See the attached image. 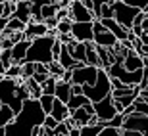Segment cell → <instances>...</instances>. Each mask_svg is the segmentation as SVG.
Segmentation results:
<instances>
[{
  "instance_id": "cell-1",
  "label": "cell",
  "mask_w": 148,
  "mask_h": 136,
  "mask_svg": "<svg viewBox=\"0 0 148 136\" xmlns=\"http://www.w3.org/2000/svg\"><path fill=\"white\" fill-rule=\"evenodd\" d=\"M54 38L56 37H50V35H40V37L31 38V44H29L27 52H25L23 61L48 63L52 60V42H54Z\"/></svg>"
},
{
  "instance_id": "cell-2",
  "label": "cell",
  "mask_w": 148,
  "mask_h": 136,
  "mask_svg": "<svg viewBox=\"0 0 148 136\" xmlns=\"http://www.w3.org/2000/svg\"><path fill=\"white\" fill-rule=\"evenodd\" d=\"M112 90L110 84V75L106 73L104 67H98V73H96V81L92 84H83V94L87 96L90 102H98L104 96H108Z\"/></svg>"
},
{
  "instance_id": "cell-3",
  "label": "cell",
  "mask_w": 148,
  "mask_h": 136,
  "mask_svg": "<svg viewBox=\"0 0 148 136\" xmlns=\"http://www.w3.org/2000/svg\"><path fill=\"white\" fill-rule=\"evenodd\" d=\"M16 86H17V79H10V77L0 79V103L10 105V109L14 113H17L21 109V103H23V100H19L16 96Z\"/></svg>"
},
{
  "instance_id": "cell-4",
  "label": "cell",
  "mask_w": 148,
  "mask_h": 136,
  "mask_svg": "<svg viewBox=\"0 0 148 136\" xmlns=\"http://www.w3.org/2000/svg\"><path fill=\"white\" fill-rule=\"evenodd\" d=\"M112 12H114V19L119 23V25H123L125 29H131L133 17L140 12V8L127 4L123 0H112Z\"/></svg>"
},
{
  "instance_id": "cell-5",
  "label": "cell",
  "mask_w": 148,
  "mask_h": 136,
  "mask_svg": "<svg viewBox=\"0 0 148 136\" xmlns=\"http://www.w3.org/2000/svg\"><path fill=\"white\" fill-rule=\"evenodd\" d=\"M106 73L110 77H115L119 79L123 84H138L140 77H143V69H135V71H129L121 65V61H114L110 65L106 67Z\"/></svg>"
},
{
  "instance_id": "cell-6",
  "label": "cell",
  "mask_w": 148,
  "mask_h": 136,
  "mask_svg": "<svg viewBox=\"0 0 148 136\" xmlns=\"http://www.w3.org/2000/svg\"><path fill=\"white\" fill-rule=\"evenodd\" d=\"M121 129H131V131L140 132L143 136H148V115L137 109L131 113H125L121 121Z\"/></svg>"
},
{
  "instance_id": "cell-7",
  "label": "cell",
  "mask_w": 148,
  "mask_h": 136,
  "mask_svg": "<svg viewBox=\"0 0 148 136\" xmlns=\"http://www.w3.org/2000/svg\"><path fill=\"white\" fill-rule=\"evenodd\" d=\"M96 73H98V67L88 65V63H83L79 67H73L71 69V81L69 82H77V84H92L96 81Z\"/></svg>"
},
{
  "instance_id": "cell-8",
  "label": "cell",
  "mask_w": 148,
  "mask_h": 136,
  "mask_svg": "<svg viewBox=\"0 0 148 136\" xmlns=\"http://www.w3.org/2000/svg\"><path fill=\"white\" fill-rule=\"evenodd\" d=\"M92 107H94V115H96V119H98L100 123L110 121L112 117L117 113V111H115V107H114V102H112V96H110V94H108V96H104L102 100H98V102H92Z\"/></svg>"
},
{
  "instance_id": "cell-9",
  "label": "cell",
  "mask_w": 148,
  "mask_h": 136,
  "mask_svg": "<svg viewBox=\"0 0 148 136\" xmlns=\"http://www.w3.org/2000/svg\"><path fill=\"white\" fill-rule=\"evenodd\" d=\"M67 12H69V19L71 21H92L94 16L92 12L83 6L81 0H71L69 6H67Z\"/></svg>"
},
{
  "instance_id": "cell-10",
  "label": "cell",
  "mask_w": 148,
  "mask_h": 136,
  "mask_svg": "<svg viewBox=\"0 0 148 136\" xmlns=\"http://www.w3.org/2000/svg\"><path fill=\"white\" fill-rule=\"evenodd\" d=\"M71 37L79 42L92 40V21H73L71 23Z\"/></svg>"
},
{
  "instance_id": "cell-11",
  "label": "cell",
  "mask_w": 148,
  "mask_h": 136,
  "mask_svg": "<svg viewBox=\"0 0 148 136\" xmlns=\"http://www.w3.org/2000/svg\"><path fill=\"white\" fill-rule=\"evenodd\" d=\"M121 65L125 67V69H129V71L143 69V67H144V56H140L135 48H129V50H127V54L123 56Z\"/></svg>"
},
{
  "instance_id": "cell-12",
  "label": "cell",
  "mask_w": 148,
  "mask_h": 136,
  "mask_svg": "<svg viewBox=\"0 0 148 136\" xmlns=\"http://www.w3.org/2000/svg\"><path fill=\"white\" fill-rule=\"evenodd\" d=\"M29 44H31V40L29 38H19L17 42L12 44V60H14V63H23V58H25V52H27Z\"/></svg>"
},
{
  "instance_id": "cell-13",
  "label": "cell",
  "mask_w": 148,
  "mask_h": 136,
  "mask_svg": "<svg viewBox=\"0 0 148 136\" xmlns=\"http://www.w3.org/2000/svg\"><path fill=\"white\" fill-rule=\"evenodd\" d=\"M100 23H102L106 29H110L112 33L115 35L117 40H125V38H127V31H129V29H125L123 25H119L114 17H104V19H100Z\"/></svg>"
},
{
  "instance_id": "cell-14",
  "label": "cell",
  "mask_w": 148,
  "mask_h": 136,
  "mask_svg": "<svg viewBox=\"0 0 148 136\" xmlns=\"http://www.w3.org/2000/svg\"><path fill=\"white\" fill-rule=\"evenodd\" d=\"M48 27L44 25L42 21H27L25 29H23V37L25 38H35V37H40V35H46Z\"/></svg>"
},
{
  "instance_id": "cell-15",
  "label": "cell",
  "mask_w": 148,
  "mask_h": 136,
  "mask_svg": "<svg viewBox=\"0 0 148 136\" xmlns=\"http://www.w3.org/2000/svg\"><path fill=\"white\" fill-rule=\"evenodd\" d=\"M50 115L54 117L56 121H64L69 115V107H67L66 102H62L54 96V102H52V109H50Z\"/></svg>"
},
{
  "instance_id": "cell-16",
  "label": "cell",
  "mask_w": 148,
  "mask_h": 136,
  "mask_svg": "<svg viewBox=\"0 0 148 136\" xmlns=\"http://www.w3.org/2000/svg\"><path fill=\"white\" fill-rule=\"evenodd\" d=\"M54 96L58 100H62V102H67L69 96H71V82L58 79L56 81V88H54Z\"/></svg>"
},
{
  "instance_id": "cell-17",
  "label": "cell",
  "mask_w": 148,
  "mask_h": 136,
  "mask_svg": "<svg viewBox=\"0 0 148 136\" xmlns=\"http://www.w3.org/2000/svg\"><path fill=\"white\" fill-rule=\"evenodd\" d=\"M12 16H16L17 19H21L23 23L29 21L31 17V10H29V0H16V10Z\"/></svg>"
},
{
  "instance_id": "cell-18",
  "label": "cell",
  "mask_w": 148,
  "mask_h": 136,
  "mask_svg": "<svg viewBox=\"0 0 148 136\" xmlns=\"http://www.w3.org/2000/svg\"><path fill=\"white\" fill-rule=\"evenodd\" d=\"M69 115L73 117V121H75L77 126H83V125H87L88 121H90V115H94V113H88L87 109H85V105H81V107L69 111Z\"/></svg>"
},
{
  "instance_id": "cell-19",
  "label": "cell",
  "mask_w": 148,
  "mask_h": 136,
  "mask_svg": "<svg viewBox=\"0 0 148 136\" xmlns=\"http://www.w3.org/2000/svg\"><path fill=\"white\" fill-rule=\"evenodd\" d=\"M23 81H25V86H27V90H29V98L38 100V96L42 94V90H40V84L35 81L33 77H27V79H23Z\"/></svg>"
},
{
  "instance_id": "cell-20",
  "label": "cell",
  "mask_w": 148,
  "mask_h": 136,
  "mask_svg": "<svg viewBox=\"0 0 148 136\" xmlns=\"http://www.w3.org/2000/svg\"><path fill=\"white\" fill-rule=\"evenodd\" d=\"M87 102H90V100H88L85 94H71V96H69V100H67L66 103H67V107H69V111H73V109L85 105Z\"/></svg>"
},
{
  "instance_id": "cell-21",
  "label": "cell",
  "mask_w": 148,
  "mask_h": 136,
  "mask_svg": "<svg viewBox=\"0 0 148 136\" xmlns=\"http://www.w3.org/2000/svg\"><path fill=\"white\" fill-rule=\"evenodd\" d=\"M16 113L10 109V105H6V103H0V126L8 125L10 121H14Z\"/></svg>"
},
{
  "instance_id": "cell-22",
  "label": "cell",
  "mask_w": 148,
  "mask_h": 136,
  "mask_svg": "<svg viewBox=\"0 0 148 136\" xmlns=\"http://www.w3.org/2000/svg\"><path fill=\"white\" fill-rule=\"evenodd\" d=\"M46 69H48V75L56 77V79H60L62 73H64V67H62V63L58 60H50L48 63H46Z\"/></svg>"
},
{
  "instance_id": "cell-23",
  "label": "cell",
  "mask_w": 148,
  "mask_h": 136,
  "mask_svg": "<svg viewBox=\"0 0 148 136\" xmlns=\"http://www.w3.org/2000/svg\"><path fill=\"white\" fill-rule=\"evenodd\" d=\"M60 6L56 4V2H48V4H42L40 6V17L42 19H46V17H52L56 16V10H58Z\"/></svg>"
},
{
  "instance_id": "cell-24",
  "label": "cell",
  "mask_w": 148,
  "mask_h": 136,
  "mask_svg": "<svg viewBox=\"0 0 148 136\" xmlns=\"http://www.w3.org/2000/svg\"><path fill=\"white\" fill-rule=\"evenodd\" d=\"M27 23H23L21 19H17L16 16H10L8 17V23H6V29L8 31H23Z\"/></svg>"
},
{
  "instance_id": "cell-25",
  "label": "cell",
  "mask_w": 148,
  "mask_h": 136,
  "mask_svg": "<svg viewBox=\"0 0 148 136\" xmlns=\"http://www.w3.org/2000/svg\"><path fill=\"white\" fill-rule=\"evenodd\" d=\"M52 102H54V96H52V94H40V96H38V103H40V107H42L44 113H50Z\"/></svg>"
},
{
  "instance_id": "cell-26",
  "label": "cell",
  "mask_w": 148,
  "mask_h": 136,
  "mask_svg": "<svg viewBox=\"0 0 148 136\" xmlns=\"http://www.w3.org/2000/svg\"><path fill=\"white\" fill-rule=\"evenodd\" d=\"M4 77H10V79L21 77V63H10L4 71Z\"/></svg>"
},
{
  "instance_id": "cell-27",
  "label": "cell",
  "mask_w": 148,
  "mask_h": 136,
  "mask_svg": "<svg viewBox=\"0 0 148 136\" xmlns=\"http://www.w3.org/2000/svg\"><path fill=\"white\" fill-rule=\"evenodd\" d=\"M71 19L69 17H64V19H58V23H56V31L58 33H69L71 31Z\"/></svg>"
},
{
  "instance_id": "cell-28",
  "label": "cell",
  "mask_w": 148,
  "mask_h": 136,
  "mask_svg": "<svg viewBox=\"0 0 148 136\" xmlns=\"http://www.w3.org/2000/svg\"><path fill=\"white\" fill-rule=\"evenodd\" d=\"M35 73V63L33 61H23L21 63V79H27Z\"/></svg>"
},
{
  "instance_id": "cell-29",
  "label": "cell",
  "mask_w": 148,
  "mask_h": 136,
  "mask_svg": "<svg viewBox=\"0 0 148 136\" xmlns=\"http://www.w3.org/2000/svg\"><path fill=\"white\" fill-rule=\"evenodd\" d=\"M0 61L4 63V67H8L10 63H14V60H12V50L10 48H2V50H0Z\"/></svg>"
},
{
  "instance_id": "cell-30",
  "label": "cell",
  "mask_w": 148,
  "mask_h": 136,
  "mask_svg": "<svg viewBox=\"0 0 148 136\" xmlns=\"http://www.w3.org/2000/svg\"><path fill=\"white\" fill-rule=\"evenodd\" d=\"M138 88H140V90H146L148 88V65L143 67V77H140V81H138Z\"/></svg>"
},
{
  "instance_id": "cell-31",
  "label": "cell",
  "mask_w": 148,
  "mask_h": 136,
  "mask_svg": "<svg viewBox=\"0 0 148 136\" xmlns=\"http://www.w3.org/2000/svg\"><path fill=\"white\" fill-rule=\"evenodd\" d=\"M56 123H58V121H56V119H54V117H52L50 113H46V115H44L42 125L46 126V129H54V125H56Z\"/></svg>"
},
{
  "instance_id": "cell-32",
  "label": "cell",
  "mask_w": 148,
  "mask_h": 136,
  "mask_svg": "<svg viewBox=\"0 0 148 136\" xmlns=\"http://www.w3.org/2000/svg\"><path fill=\"white\" fill-rule=\"evenodd\" d=\"M123 2H127V4H131V6H137V8H140V10H143L144 6H146L148 0H123Z\"/></svg>"
},
{
  "instance_id": "cell-33",
  "label": "cell",
  "mask_w": 148,
  "mask_h": 136,
  "mask_svg": "<svg viewBox=\"0 0 148 136\" xmlns=\"http://www.w3.org/2000/svg\"><path fill=\"white\" fill-rule=\"evenodd\" d=\"M31 77H33V79H35V81L38 82V84H40V82H42L44 79L48 77V73H37V71H35V73H33V75H31Z\"/></svg>"
},
{
  "instance_id": "cell-34",
  "label": "cell",
  "mask_w": 148,
  "mask_h": 136,
  "mask_svg": "<svg viewBox=\"0 0 148 136\" xmlns=\"http://www.w3.org/2000/svg\"><path fill=\"white\" fill-rule=\"evenodd\" d=\"M131 33L135 35V37H140L144 31H143V27H140V25H131Z\"/></svg>"
},
{
  "instance_id": "cell-35",
  "label": "cell",
  "mask_w": 148,
  "mask_h": 136,
  "mask_svg": "<svg viewBox=\"0 0 148 136\" xmlns=\"http://www.w3.org/2000/svg\"><path fill=\"white\" fill-rule=\"evenodd\" d=\"M140 27H143L144 33H148V14H144V19H143V23H140Z\"/></svg>"
},
{
  "instance_id": "cell-36",
  "label": "cell",
  "mask_w": 148,
  "mask_h": 136,
  "mask_svg": "<svg viewBox=\"0 0 148 136\" xmlns=\"http://www.w3.org/2000/svg\"><path fill=\"white\" fill-rule=\"evenodd\" d=\"M6 23H8V17L0 16V31H4V29H6Z\"/></svg>"
},
{
  "instance_id": "cell-37",
  "label": "cell",
  "mask_w": 148,
  "mask_h": 136,
  "mask_svg": "<svg viewBox=\"0 0 148 136\" xmlns=\"http://www.w3.org/2000/svg\"><path fill=\"white\" fill-rule=\"evenodd\" d=\"M138 38H140V42H143V44H148V33H143Z\"/></svg>"
},
{
  "instance_id": "cell-38",
  "label": "cell",
  "mask_w": 148,
  "mask_h": 136,
  "mask_svg": "<svg viewBox=\"0 0 148 136\" xmlns=\"http://www.w3.org/2000/svg\"><path fill=\"white\" fill-rule=\"evenodd\" d=\"M148 58V56H146ZM138 96H140V98H144V100H148V88L146 90H140V94H138Z\"/></svg>"
},
{
  "instance_id": "cell-39",
  "label": "cell",
  "mask_w": 148,
  "mask_h": 136,
  "mask_svg": "<svg viewBox=\"0 0 148 136\" xmlns=\"http://www.w3.org/2000/svg\"><path fill=\"white\" fill-rule=\"evenodd\" d=\"M0 136H6V129L4 126H0Z\"/></svg>"
},
{
  "instance_id": "cell-40",
  "label": "cell",
  "mask_w": 148,
  "mask_h": 136,
  "mask_svg": "<svg viewBox=\"0 0 148 136\" xmlns=\"http://www.w3.org/2000/svg\"><path fill=\"white\" fill-rule=\"evenodd\" d=\"M143 12H144V14H148V2H146V6L143 8Z\"/></svg>"
},
{
  "instance_id": "cell-41",
  "label": "cell",
  "mask_w": 148,
  "mask_h": 136,
  "mask_svg": "<svg viewBox=\"0 0 148 136\" xmlns=\"http://www.w3.org/2000/svg\"><path fill=\"white\" fill-rule=\"evenodd\" d=\"M2 77H4V75H2V73H0V79H2Z\"/></svg>"
},
{
  "instance_id": "cell-42",
  "label": "cell",
  "mask_w": 148,
  "mask_h": 136,
  "mask_svg": "<svg viewBox=\"0 0 148 136\" xmlns=\"http://www.w3.org/2000/svg\"><path fill=\"white\" fill-rule=\"evenodd\" d=\"M0 37H2V31H0Z\"/></svg>"
},
{
  "instance_id": "cell-43",
  "label": "cell",
  "mask_w": 148,
  "mask_h": 136,
  "mask_svg": "<svg viewBox=\"0 0 148 136\" xmlns=\"http://www.w3.org/2000/svg\"><path fill=\"white\" fill-rule=\"evenodd\" d=\"M0 2H4V0H0Z\"/></svg>"
},
{
  "instance_id": "cell-44",
  "label": "cell",
  "mask_w": 148,
  "mask_h": 136,
  "mask_svg": "<svg viewBox=\"0 0 148 136\" xmlns=\"http://www.w3.org/2000/svg\"><path fill=\"white\" fill-rule=\"evenodd\" d=\"M0 50H2V48H0Z\"/></svg>"
}]
</instances>
